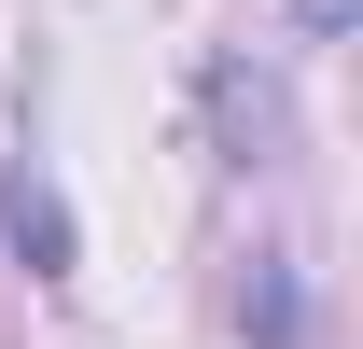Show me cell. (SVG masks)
<instances>
[{
  "instance_id": "7a4b0ae2",
  "label": "cell",
  "mask_w": 363,
  "mask_h": 349,
  "mask_svg": "<svg viewBox=\"0 0 363 349\" xmlns=\"http://www.w3.org/2000/svg\"><path fill=\"white\" fill-rule=\"evenodd\" d=\"M294 28H308V43H335V28H350V0H294Z\"/></svg>"
},
{
  "instance_id": "6da1fadb",
  "label": "cell",
  "mask_w": 363,
  "mask_h": 349,
  "mask_svg": "<svg viewBox=\"0 0 363 349\" xmlns=\"http://www.w3.org/2000/svg\"><path fill=\"white\" fill-rule=\"evenodd\" d=\"M0 223H14L28 279H70V210H56V168H43V154H14V168H0Z\"/></svg>"
}]
</instances>
